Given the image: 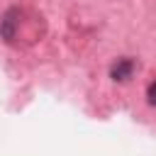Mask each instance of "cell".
Segmentation results:
<instances>
[{
    "instance_id": "6da1fadb",
    "label": "cell",
    "mask_w": 156,
    "mask_h": 156,
    "mask_svg": "<svg viewBox=\"0 0 156 156\" xmlns=\"http://www.w3.org/2000/svg\"><path fill=\"white\" fill-rule=\"evenodd\" d=\"M132 73H134V61L132 58H117V63H112V68H110V76L119 83L129 80Z\"/></svg>"
},
{
    "instance_id": "7a4b0ae2",
    "label": "cell",
    "mask_w": 156,
    "mask_h": 156,
    "mask_svg": "<svg viewBox=\"0 0 156 156\" xmlns=\"http://www.w3.org/2000/svg\"><path fill=\"white\" fill-rule=\"evenodd\" d=\"M146 98H149V105H156V80L149 83V88H146Z\"/></svg>"
}]
</instances>
